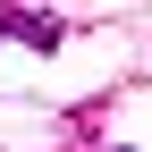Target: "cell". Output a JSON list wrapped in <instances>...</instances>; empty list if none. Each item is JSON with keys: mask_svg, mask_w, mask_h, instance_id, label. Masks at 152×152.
Masks as SVG:
<instances>
[{"mask_svg": "<svg viewBox=\"0 0 152 152\" xmlns=\"http://www.w3.org/2000/svg\"><path fill=\"white\" fill-rule=\"evenodd\" d=\"M0 34L26 51H59V17H42L34 0H0Z\"/></svg>", "mask_w": 152, "mask_h": 152, "instance_id": "1", "label": "cell"}]
</instances>
